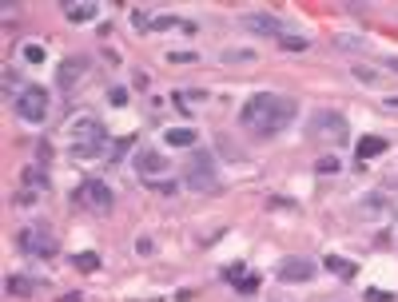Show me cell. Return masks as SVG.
I'll use <instances>...</instances> for the list:
<instances>
[{
    "mask_svg": "<svg viewBox=\"0 0 398 302\" xmlns=\"http://www.w3.org/2000/svg\"><path fill=\"white\" fill-rule=\"evenodd\" d=\"M323 267L331 270V274H338V279H347V283L354 279V270H359L350 258H338V254H327V258H323Z\"/></svg>",
    "mask_w": 398,
    "mask_h": 302,
    "instance_id": "cell-15",
    "label": "cell"
},
{
    "mask_svg": "<svg viewBox=\"0 0 398 302\" xmlns=\"http://www.w3.org/2000/svg\"><path fill=\"white\" fill-rule=\"evenodd\" d=\"M295 100L279 92H255L243 108H239V124L243 131H251L255 140H271L295 124Z\"/></svg>",
    "mask_w": 398,
    "mask_h": 302,
    "instance_id": "cell-1",
    "label": "cell"
},
{
    "mask_svg": "<svg viewBox=\"0 0 398 302\" xmlns=\"http://www.w3.org/2000/svg\"><path fill=\"white\" fill-rule=\"evenodd\" d=\"M24 60H28V64H44V44H24Z\"/></svg>",
    "mask_w": 398,
    "mask_h": 302,
    "instance_id": "cell-21",
    "label": "cell"
},
{
    "mask_svg": "<svg viewBox=\"0 0 398 302\" xmlns=\"http://www.w3.org/2000/svg\"><path fill=\"white\" fill-rule=\"evenodd\" d=\"M16 251L28 254V258H56L60 243H56V235H52V227L32 223V227H20V231H16Z\"/></svg>",
    "mask_w": 398,
    "mask_h": 302,
    "instance_id": "cell-4",
    "label": "cell"
},
{
    "mask_svg": "<svg viewBox=\"0 0 398 302\" xmlns=\"http://www.w3.org/2000/svg\"><path fill=\"white\" fill-rule=\"evenodd\" d=\"M279 48H283V52H307V48H311V40H307V36H291V32H287L283 40H279Z\"/></svg>",
    "mask_w": 398,
    "mask_h": 302,
    "instance_id": "cell-18",
    "label": "cell"
},
{
    "mask_svg": "<svg viewBox=\"0 0 398 302\" xmlns=\"http://www.w3.org/2000/svg\"><path fill=\"white\" fill-rule=\"evenodd\" d=\"M88 72V60L84 56H68V60L60 64V72H56V79H60V88H72L80 76Z\"/></svg>",
    "mask_w": 398,
    "mask_h": 302,
    "instance_id": "cell-12",
    "label": "cell"
},
{
    "mask_svg": "<svg viewBox=\"0 0 398 302\" xmlns=\"http://www.w3.org/2000/svg\"><path fill=\"white\" fill-rule=\"evenodd\" d=\"M302 131H307V140H311V143H331V147H338V143H347L350 124H347V115H343V111L323 108V111H315V115L302 124Z\"/></svg>",
    "mask_w": 398,
    "mask_h": 302,
    "instance_id": "cell-2",
    "label": "cell"
},
{
    "mask_svg": "<svg viewBox=\"0 0 398 302\" xmlns=\"http://www.w3.org/2000/svg\"><path fill=\"white\" fill-rule=\"evenodd\" d=\"M48 88H40V84H28V88H20L16 92V100H12V108H16V115L24 120V124H40L48 115Z\"/></svg>",
    "mask_w": 398,
    "mask_h": 302,
    "instance_id": "cell-6",
    "label": "cell"
},
{
    "mask_svg": "<svg viewBox=\"0 0 398 302\" xmlns=\"http://www.w3.org/2000/svg\"><path fill=\"white\" fill-rule=\"evenodd\" d=\"M108 100L116 104V108H124V104H127V88H111V92H108Z\"/></svg>",
    "mask_w": 398,
    "mask_h": 302,
    "instance_id": "cell-22",
    "label": "cell"
},
{
    "mask_svg": "<svg viewBox=\"0 0 398 302\" xmlns=\"http://www.w3.org/2000/svg\"><path fill=\"white\" fill-rule=\"evenodd\" d=\"M354 76L363 79V84H374V68H363V64H354Z\"/></svg>",
    "mask_w": 398,
    "mask_h": 302,
    "instance_id": "cell-23",
    "label": "cell"
},
{
    "mask_svg": "<svg viewBox=\"0 0 398 302\" xmlns=\"http://www.w3.org/2000/svg\"><path fill=\"white\" fill-rule=\"evenodd\" d=\"M243 28L259 32V36H275V40H283L287 36V24L279 20V16H271V12H247L243 16Z\"/></svg>",
    "mask_w": 398,
    "mask_h": 302,
    "instance_id": "cell-10",
    "label": "cell"
},
{
    "mask_svg": "<svg viewBox=\"0 0 398 302\" xmlns=\"http://www.w3.org/2000/svg\"><path fill=\"white\" fill-rule=\"evenodd\" d=\"M104 143H108V131H104L100 120H76V124H72V155L76 159L100 155Z\"/></svg>",
    "mask_w": 398,
    "mask_h": 302,
    "instance_id": "cell-5",
    "label": "cell"
},
{
    "mask_svg": "<svg viewBox=\"0 0 398 302\" xmlns=\"http://www.w3.org/2000/svg\"><path fill=\"white\" fill-rule=\"evenodd\" d=\"M386 147H390V143L382 140V135H363V140L354 143V151H359V159H374V155H382V151H386Z\"/></svg>",
    "mask_w": 398,
    "mask_h": 302,
    "instance_id": "cell-13",
    "label": "cell"
},
{
    "mask_svg": "<svg viewBox=\"0 0 398 302\" xmlns=\"http://www.w3.org/2000/svg\"><path fill=\"white\" fill-rule=\"evenodd\" d=\"M239 290H243V294H255V290H259V279H255V274H247V279L239 283Z\"/></svg>",
    "mask_w": 398,
    "mask_h": 302,
    "instance_id": "cell-24",
    "label": "cell"
},
{
    "mask_svg": "<svg viewBox=\"0 0 398 302\" xmlns=\"http://www.w3.org/2000/svg\"><path fill=\"white\" fill-rule=\"evenodd\" d=\"M72 267L84 270V274H92V270H100V254H96V251H80L76 258H72Z\"/></svg>",
    "mask_w": 398,
    "mask_h": 302,
    "instance_id": "cell-17",
    "label": "cell"
},
{
    "mask_svg": "<svg viewBox=\"0 0 398 302\" xmlns=\"http://www.w3.org/2000/svg\"><path fill=\"white\" fill-rule=\"evenodd\" d=\"M168 60H172V64H188V60H195V56H191V52H172Z\"/></svg>",
    "mask_w": 398,
    "mask_h": 302,
    "instance_id": "cell-25",
    "label": "cell"
},
{
    "mask_svg": "<svg viewBox=\"0 0 398 302\" xmlns=\"http://www.w3.org/2000/svg\"><path fill=\"white\" fill-rule=\"evenodd\" d=\"M338 167H343V163H338V155H323V159H318V163H315V171L318 175H338Z\"/></svg>",
    "mask_w": 398,
    "mask_h": 302,
    "instance_id": "cell-19",
    "label": "cell"
},
{
    "mask_svg": "<svg viewBox=\"0 0 398 302\" xmlns=\"http://www.w3.org/2000/svg\"><path fill=\"white\" fill-rule=\"evenodd\" d=\"M136 171H140L143 183H152L156 175H168V155L156 151V147H140L136 151Z\"/></svg>",
    "mask_w": 398,
    "mask_h": 302,
    "instance_id": "cell-9",
    "label": "cell"
},
{
    "mask_svg": "<svg viewBox=\"0 0 398 302\" xmlns=\"http://www.w3.org/2000/svg\"><path fill=\"white\" fill-rule=\"evenodd\" d=\"M386 68H390V72L398 76V56H386Z\"/></svg>",
    "mask_w": 398,
    "mask_h": 302,
    "instance_id": "cell-28",
    "label": "cell"
},
{
    "mask_svg": "<svg viewBox=\"0 0 398 302\" xmlns=\"http://www.w3.org/2000/svg\"><path fill=\"white\" fill-rule=\"evenodd\" d=\"M72 203H76V207H88V211H111L116 195H111V187L104 183V179L88 175V179H84V183L72 191Z\"/></svg>",
    "mask_w": 398,
    "mask_h": 302,
    "instance_id": "cell-7",
    "label": "cell"
},
{
    "mask_svg": "<svg viewBox=\"0 0 398 302\" xmlns=\"http://www.w3.org/2000/svg\"><path fill=\"white\" fill-rule=\"evenodd\" d=\"M4 290H8L12 299H32V294H36V283H32V279H24V274H12V279L4 283Z\"/></svg>",
    "mask_w": 398,
    "mask_h": 302,
    "instance_id": "cell-16",
    "label": "cell"
},
{
    "mask_svg": "<svg viewBox=\"0 0 398 302\" xmlns=\"http://www.w3.org/2000/svg\"><path fill=\"white\" fill-rule=\"evenodd\" d=\"M315 270L318 267L307 258V254H287L283 263H279V270H275V279H279V283H311Z\"/></svg>",
    "mask_w": 398,
    "mask_h": 302,
    "instance_id": "cell-8",
    "label": "cell"
},
{
    "mask_svg": "<svg viewBox=\"0 0 398 302\" xmlns=\"http://www.w3.org/2000/svg\"><path fill=\"white\" fill-rule=\"evenodd\" d=\"M60 302H84V294H64Z\"/></svg>",
    "mask_w": 398,
    "mask_h": 302,
    "instance_id": "cell-29",
    "label": "cell"
},
{
    "mask_svg": "<svg viewBox=\"0 0 398 302\" xmlns=\"http://www.w3.org/2000/svg\"><path fill=\"white\" fill-rule=\"evenodd\" d=\"M382 108H386V111H398V95H386V100H382Z\"/></svg>",
    "mask_w": 398,
    "mask_h": 302,
    "instance_id": "cell-27",
    "label": "cell"
},
{
    "mask_svg": "<svg viewBox=\"0 0 398 302\" xmlns=\"http://www.w3.org/2000/svg\"><path fill=\"white\" fill-rule=\"evenodd\" d=\"M195 140H199L195 127H168V131H163V143H172V147H191Z\"/></svg>",
    "mask_w": 398,
    "mask_h": 302,
    "instance_id": "cell-14",
    "label": "cell"
},
{
    "mask_svg": "<svg viewBox=\"0 0 398 302\" xmlns=\"http://www.w3.org/2000/svg\"><path fill=\"white\" fill-rule=\"evenodd\" d=\"M183 183L191 191H199V195H219L223 179H219V167H215L211 151H191L188 167H183Z\"/></svg>",
    "mask_w": 398,
    "mask_h": 302,
    "instance_id": "cell-3",
    "label": "cell"
},
{
    "mask_svg": "<svg viewBox=\"0 0 398 302\" xmlns=\"http://www.w3.org/2000/svg\"><path fill=\"white\" fill-rule=\"evenodd\" d=\"M334 48H343V52H354V48H363V40H359V36H347V32H338V36H334Z\"/></svg>",
    "mask_w": 398,
    "mask_h": 302,
    "instance_id": "cell-20",
    "label": "cell"
},
{
    "mask_svg": "<svg viewBox=\"0 0 398 302\" xmlns=\"http://www.w3.org/2000/svg\"><path fill=\"white\" fill-rule=\"evenodd\" d=\"M64 16H68L72 24H92L96 16H100V4H96V0H68V4H64Z\"/></svg>",
    "mask_w": 398,
    "mask_h": 302,
    "instance_id": "cell-11",
    "label": "cell"
},
{
    "mask_svg": "<svg viewBox=\"0 0 398 302\" xmlns=\"http://www.w3.org/2000/svg\"><path fill=\"white\" fill-rule=\"evenodd\" d=\"M136 251H140V254H152L156 247H152V238H140V243H136Z\"/></svg>",
    "mask_w": 398,
    "mask_h": 302,
    "instance_id": "cell-26",
    "label": "cell"
}]
</instances>
